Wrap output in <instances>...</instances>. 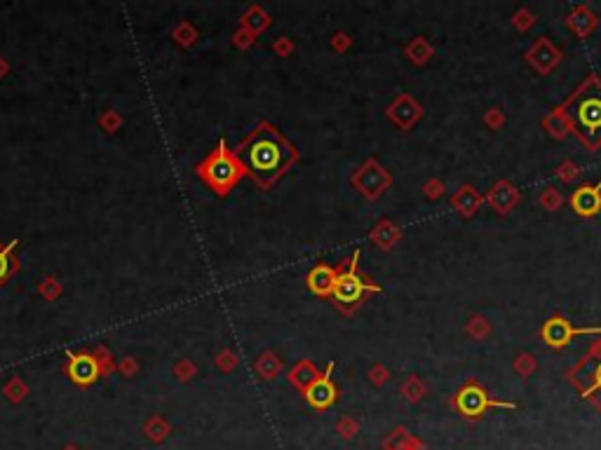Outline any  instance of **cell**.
Here are the masks:
<instances>
[{"mask_svg":"<svg viewBox=\"0 0 601 450\" xmlns=\"http://www.w3.org/2000/svg\"><path fill=\"white\" fill-rule=\"evenodd\" d=\"M233 155L242 164L247 176H251L254 183L265 190L296 164L298 150L277 132V127L261 122L233 150Z\"/></svg>","mask_w":601,"mask_h":450,"instance_id":"6da1fadb","label":"cell"},{"mask_svg":"<svg viewBox=\"0 0 601 450\" xmlns=\"http://www.w3.org/2000/svg\"><path fill=\"white\" fill-rule=\"evenodd\" d=\"M564 113L571 122V132L578 134L587 148L601 146V80L590 78L580 90L566 101Z\"/></svg>","mask_w":601,"mask_h":450,"instance_id":"7a4b0ae2","label":"cell"},{"mask_svg":"<svg viewBox=\"0 0 601 450\" xmlns=\"http://www.w3.org/2000/svg\"><path fill=\"white\" fill-rule=\"evenodd\" d=\"M195 171L216 195H228L244 176L242 164L237 162L233 150L226 148V141H219V146L195 167Z\"/></svg>","mask_w":601,"mask_h":450,"instance_id":"3957f363","label":"cell"},{"mask_svg":"<svg viewBox=\"0 0 601 450\" xmlns=\"http://www.w3.org/2000/svg\"><path fill=\"white\" fill-rule=\"evenodd\" d=\"M357 260H359V251L352 253L350 260H345V263L338 267V277L331 291V300L343 312H352L369 293H380V286L371 284L369 279H364L362 274L357 272Z\"/></svg>","mask_w":601,"mask_h":450,"instance_id":"277c9868","label":"cell"},{"mask_svg":"<svg viewBox=\"0 0 601 450\" xmlns=\"http://www.w3.org/2000/svg\"><path fill=\"white\" fill-rule=\"evenodd\" d=\"M451 406L467 420L482 418L489 408H505V411H514V408H517L514 404H507V401L491 399V394L486 392L482 385H477V382H467V385L460 387L458 392L453 394Z\"/></svg>","mask_w":601,"mask_h":450,"instance_id":"5b68a950","label":"cell"},{"mask_svg":"<svg viewBox=\"0 0 601 450\" xmlns=\"http://www.w3.org/2000/svg\"><path fill=\"white\" fill-rule=\"evenodd\" d=\"M592 333H601L599 326L594 328H576L569 319L564 317H552L547 319L543 328H540V338L545 340V345H550L554 349H562L569 342L576 338V335H592Z\"/></svg>","mask_w":601,"mask_h":450,"instance_id":"8992f818","label":"cell"},{"mask_svg":"<svg viewBox=\"0 0 601 450\" xmlns=\"http://www.w3.org/2000/svg\"><path fill=\"white\" fill-rule=\"evenodd\" d=\"M352 183H355V188L364 195V197L376 199L380 192L388 190L392 178H390V174L376 162V160H369V162L359 167V171L352 176Z\"/></svg>","mask_w":601,"mask_h":450,"instance_id":"52a82bcc","label":"cell"},{"mask_svg":"<svg viewBox=\"0 0 601 450\" xmlns=\"http://www.w3.org/2000/svg\"><path fill=\"white\" fill-rule=\"evenodd\" d=\"M331 371H333V364H329L326 373L319 375L315 382H310V387L303 392L305 401H308L315 411H326V408H331L338 399V387L333 385V380L329 378Z\"/></svg>","mask_w":601,"mask_h":450,"instance_id":"ba28073f","label":"cell"},{"mask_svg":"<svg viewBox=\"0 0 601 450\" xmlns=\"http://www.w3.org/2000/svg\"><path fill=\"white\" fill-rule=\"evenodd\" d=\"M571 206H573V211L583 218L597 216L601 211V181L597 185L585 183V185L576 188L571 195Z\"/></svg>","mask_w":601,"mask_h":450,"instance_id":"9c48e42d","label":"cell"},{"mask_svg":"<svg viewBox=\"0 0 601 450\" xmlns=\"http://www.w3.org/2000/svg\"><path fill=\"white\" fill-rule=\"evenodd\" d=\"M526 59H529V64L533 69H538L540 73H550L554 66L562 62V50H559V47H552L550 40L543 38L531 47Z\"/></svg>","mask_w":601,"mask_h":450,"instance_id":"30bf717a","label":"cell"},{"mask_svg":"<svg viewBox=\"0 0 601 450\" xmlns=\"http://www.w3.org/2000/svg\"><path fill=\"white\" fill-rule=\"evenodd\" d=\"M338 277V267H329V265H315L305 277V284L315 295L319 298H329L333 291V284H336Z\"/></svg>","mask_w":601,"mask_h":450,"instance_id":"8fae6325","label":"cell"},{"mask_svg":"<svg viewBox=\"0 0 601 450\" xmlns=\"http://www.w3.org/2000/svg\"><path fill=\"white\" fill-rule=\"evenodd\" d=\"M66 373L69 378L76 382V385H92L97 378H99V366H97V359H92L90 354H78L69 361L66 366Z\"/></svg>","mask_w":601,"mask_h":450,"instance_id":"7c38bea8","label":"cell"},{"mask_svg":"<svg viewBox=\"0 0 601 450\" xmlns=\"http://www.w3.org/2000/svg\"><path fill=\"white\" fill-rule=\"evenodd\" d=\"M519 197H522V195H519V190L510 183V181H498V183L489 190V195H486L489 204H491L498 213H507V211H510L512 206L519 202Z\"/></svg>","mask_w":601,"mask_h":450,"instance_id":"4fadbf2b","label":"cell"},{"mask_svg":"<svg viewBox=\"0 0 601 450\" xmlns=\"http://www.w3.org/2000/svg\"><path fill=\"white\" fill-rule=\"evenodd\" d=\"M388 115L395 120V122L402 127V129H409V127L416 122L420 115H423V111H420V106L413 101L411 97L402 94V97H397L395 104L388 108Z\"/></svg>","mask_w":601,"mask_h":450,"instance_id":"5bb4252c","label":"cell"},{"mask_svg":"<svg viewBox=\"0 0 601 450\" xmlns=\"http://www.w3.org/2000/svg\"><path fill=\"white\" fill-rule=\"evenodd\" d=\"M15 251L17 241H10V244L0 241V286H5L19 272V258Z\"/></svg>","mask_w":601,"mask_h":450,"instance_id":"9a60e30c","label":"cell"},{"mask_svg":"<svg viewBox=\"0 0 601 450\" xmlns=\"http://www.w3.org/2000/svg\"><path fill=\"white\" fill-rule=\"evenodd\" d=\"M451 202H453V206H456V211L460 213V216H472V213L479 209V204H482V195H479L472 185H463L456 195H453Z\"/></svg>","mask_w":601,"mask_h":450,"instance_id":"2e32d148","label":"cell"},{"mask_svg":"<svg viewBox=\"0 0 601 450\" xmlns=\"http://www.w3.org/2000/svg\"><path fill=\"white\" fill-rule=\"evenodd\" d=\"M317 378H319V371L310 361H300V364L289 373V382H293L300 392H305V389L310 387V382H315Z\"/></svg>","mask_w":601,"mask_h":450,"instance_id":"e0dca14e","label":"cell"},{"mask_svg":"<svg viewBox=\"0 0 601 450\" xmlns=\"http://www.w3.org/2000/svg\"><path fill=\"white\" fill-rule=\"evenodd\" d=\"M569 29H573L578 33V36H587L594 26H597V15L594 12H590L587 8H578L573 15H569Z\"/></svg>","mask_w":601,"mask_h":450,"instance_id":"ac0fdd59","label":"cell"},{"mask_svg":"<svg viewBox=\"0 0 601 450\" xmlns=\"http://www.w3.org/2000/svg\"><path fill=\"white\" fill-rule=\"evenodd\" d=\"M383 446H385V450H423V446H420V443L413 439L406 429H395Z\"/></svg>","mask_w":601,"mask_h":450,"instance_id":"d6986e66","label":"cell"},{"mask_svg":"<svg viewBox=\"0 0 601 450\" xmlns=\"http://www.w3.org/2000/svg\"><path fill=\"white\" fill-rule=\"evenodd\" d=\"M371 239L376 241L380 248H392V244L399 239V230L395 227V223L390 220H380L376 225V230L371 232Z\"/></svg>","mask_w":601,"mask_h":450,"instance_id":"ffe728a7","label":"cell"},{"mask_svg":"<svg viewBox=\"0 0 601 450\" xmlns=\"http://www.w3.org/2000/svg\"><path fill=\"white\" fill-rule=\"evenodd\" d=\"M545 127H547V129H550V134H554L557 139H564L566 134L571 132V122H569V118H566L564 108L554 111L552 115L545 120Z\"/></svg>","mask_w":601,"mask_h":450,"instance_id":"44dd1931","label":"cell"},{"mask_svg":"<svg viewBox=\"0 0 601 450\" xmlns=\"http://www.w3.org/2000/svg\"><path fill=\"white\" fill-rule=\"evenodd\" d=\"M406 52H409L411 59H413V62H416V64H425V62H427V57L432 55V47L427 45L423 38H416L409 47H406Z\"/></svg>","mask_w":601,"mask_h":450,"instance_id":"7402d4cb","label":"cell"},{"mask_svg":"<svg viewBox=\"0 0 601 450\" xmlns=\"http://www.w3.org/2000/svg\"><path fill=\"white\" fill-rule=\"evenodd\" d=\"M562 202H564L562 192H557L554 188H547V190L543 192V197H540V204H543L545 209H550V211L559 209V206H562Z\"/></svg>","mask_w":601,"mask_h":450,"instance_id":"603a6c76","label":"cell"},{"mask_svg":"<svg viewBox=\"0 0 601 450\" xmlns=\"http://www.w3.org/2000/svg\"><path fill=\"white\" fill-rule=\"evenodd\" d=\"M402 392H404L406 396H409L411 401H418V399H420V394L425 392V387L420 385V382H418L416 378H411V380L406 382V385L402 387Z\"/></svg>","mask_w":601,"mask_h":450,"instance_id":"cb8c5ba5","label":"cell"},{"mask_svg":"<svg viewBox=\"0 0 601 450\" xmlns=\"http://www.w3.org/2000/svg\"><path fill=\"white\" fill-rule=\"evenodd\" d=\"M338 432H340L343 439H352V436L357 434V422L350 420V418H343L338 422Z\"/></svg>","mask_w":601,"mask_h":450,"instance_id":"d4e9b609","label":"cell"},{"mask_svg":"<svg viewBox=\"0 0 601 450\" xmlns=\"http://www.w3.org/2000/svg\"><path fill=\"white\" fill-rule=\"evenodd\" d=\"M514 368H517V371L522 373L524 378H526V375H529V373L533 371V368H536V361H533V359L529 357V354H522V357H519L517 361H514Z\"/></svg>","mask_w":601,"mask_h":450,"instance_id":"484cf974","label":"cell"},{"mask_svg":"<svg viewBox=\"0 0 601 450\" xmlns=\"http://www.w3.org/2000/svg\"><path fill=\"white\" fill-rule=\"evenodd\" d=\"M439 192H444V183H439V181H430L425 188V195H430V197H437Z\"/></svg>","mask_w":601,"mask_h":450,"instance_id":"4316f807","label":"cell"},{"mask_svg":"<svg viewBox=\"0 0 601 450\" xmlns=\"http://www.w3.org/2000/svg\"><path fill=\"white\" fill-rule=\"evenodd\" d=\"M371 380L376 382V385H380V382L383 380H388V371H385V368H373V373H371Z\"/></svg>","mask_w":601,"mask_h":450,"instance_id":"83f0119b","label":"cell"},{"mask_svg":"<svg viewBox=\"0 0 601 450\" xmlns=\"http://www.w3.org/2000/svg\"><path fill=\"white\" fill-rule=\"evenodd\" d=\"M599 389H601V364L597 366V371H594V382H592L590 392H599Z\"/></svg>","mask_w":601,"mask_h":450,"instance_id":"f1b7e54d","label":"cell"},{"mask_svg":"<svg viewBox=\"0 0 601 450\" xmlns=\"http://www.w3.org/2000/svg\"><path fill=\"white\" fill-rule=\"evenodd\" d=\"M345 43L350 45V38H345L343 33H338V36H336V40H333V45H336L338 50H343V47H345Z\"/></svg>","mask_w":601,"mask_h":450,"instance_id":"f546056e","label":"cell"},{"mask_svg":"<svg viewBox=\"0 0 601 450\" xmlns=\"http://www.w3.org/2000/svg\"><path fill=\"white\" fill-rule=\"evenodd\" d=\"M291 50H293V45H289L286 40H279L277 43V52H282V55H286V52H291Z\"/></svg>","mask_w":601,"mask_h":450,"instance_id":"4dcf8cb0","label":"cell"}]
</instances>
